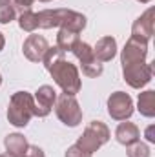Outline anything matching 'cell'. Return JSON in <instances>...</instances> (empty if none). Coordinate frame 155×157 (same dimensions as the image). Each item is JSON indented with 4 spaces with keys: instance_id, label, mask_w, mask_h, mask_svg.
Returning <instances> with one entry per match:
<instances>
[{
    "instance_id": "5",
    "label": "cell",
    "mask_w": 155,
    "mask_h": 157,
    "mask_svg": "<svg viewBox=\"0 0 155 157\" xmlns=\"http://www.w3.org/2000/svg\"><path fill=\"white\" fill-rule=\"evenodd\" d=\"M53 108H55V113H57L59 121L70 128H77L82 122V108H80L78 101L75 99V95H68V93L57 95Z\"/></svg>"
},
{
    "instance_id": "21",
    "label": "cell",
    "mask_w": 155,
    "mask_h": 157,
    "mask_svg": "<svg viewBox=\"0 0 155 157\" xmlns=\"http://www.w3.org/2000/svg\"><path fill=\"white\" fill-rule=\"evenodd\" d=\"M64 157H91V154L84 152L82 148H78L77 144H71V146L66 150V155Z\"/></svg>"
},
{
    "instance_id": "11",
    "label": "cell",
    "mask_w": 155,
    "mask_h": 157,
    "mask_svg": "<svg viewBox=\"0 0 155 157\" xmlns=\"http://www.w3.org/2000/svg\"><path fill=\"white\" fill-rule=\"evenodd\" d=\"M47 48H49V44H47L46 37L31 33V35H28V39L22 44V53L29 62H42Z\"/></svg>"
},
{
    "instance_id": "16",
    "label": "cell",
    "mask_w": 155,
    "mask_h": 157,
    "mask_svg": "<svg viewBox=\"0 0 155 157\" xmlns=\"http://www.w3.org/2000/svg\"><path fill=\"white\" fill-rule=\"evenodd\" d=\"M137 110L142 117L153 119L155 117V91L153 90H146L141 91L137 97Z\"/></svg>"
},
{
    "instance_id": "3",
    "label": "cell",
    "mask_w": 155,
    "mask_h": 157,
    "mask_svg": "<svg viewBox=\"0 0 155 157\" xmlns=\"http://www.w3.org/2000/svg\"><path fill=\"white\" fill-rule=\"evenodd\" d=\"M35 115V101L29 91H17L9 99L7 121L15 128H26Z\"/></svg>"
},
{
    "instance_id": "15",
    "label": "cell",
    "mask_w": 155,
    "mask_h": 157,
    "mask_svg": "<svg viewBox=\"0 0 155 157\" xmlns=\"http://www.w3.org/2000/svg\"><path fill=\"white\" fill-rule=\"evenodd\" d=\"M4 146H6V152H9L11 155L15 157H22L26 152H28V139L22 135V133H7L6 139H4Z\"/></svg>"
},
{
    "instance_id": "6",
    "label": "cell",
    "mask_w": 155,
    "mask_h": 157,
    "mask_svg": "<svg viewBox=\"0 0 155 157\" xmlns=\"http://www.w3.org/2000/svg\"><path fill=\"white\" fill-rule=\"evenodd\" d=\"M71 53L77 57V60L80 62L82 73H84L86 77L97 78V77L102 75L104 66H102V62L97 60V57H95V53H93V48H91L88 42L78 40L77 44L71 48Z\"/></svg>"
},
{
    "instance_id": "29",
    "label": "cell",
    "mask_w": 155,
    "mask_h": 157,
    "mask_svg": "<svg viewBox=\"0 0 155 157\" xmlns=\"http://www.w3.org/2000/svg\"><path fill=\"white\" fill-rule=\"evenodd\" d=\"M40 2H51V0H40Z\"/></svg>"
},
{
    "instance_id": "8",
    "label": "cell",
    "mask_w": 155,
    "mask_h": 157,
    "mask_svg": "<svg viewBox=\"0 0 155 157\" xmlns=\"http://www.w3.org/2000/svg\"><path fill=\"white\" fill-rule=\"evenodd\" d=\"M133 99L126 91H113L108 97V113L113 121H128L133 115Z\"/></svg>"
},
{
    "instance_id": "17",
    "label": "cell",
    "mask_w": 155,
    "mask_h": 157,
    "mask_svg": "<svg viewBox=\"0 0 155 157\" xmlns=\"http://www.w3.org/2000/svg\"><path fill=\"white\" fill-rule=\"evenodd\" d=\"M78 33L77 31H71L68 28H60L59 29V35H57V48H60L64 53L66 51H71V48L78 42Z\"/></svg>"
},
{
    "instance_id": "7",
    "label": "cell",
    "mask_w": 155,
    "mask_h": 157,
    "mask_svg": "<svg viewBox=\"0 0 155 157\" xmlns=\"http://www.w3.org/2000/svg\"><path fill=\"white\" fill-rule=\"evenodd\" d=\"M122 77H124V80L133 90H141V88H144L152 80V77H153V66L148 64L146 60L122 66Z\"/></svg>"
},
{
    "instance_id": "14",
    "label": "cell",
    "mask_w": 155,
    "mask_h": 157,
    "mask_svg": "<svg viewBox=\"0 0 155 157\" xmlns=\"http://www.w3.org/2000/svg\"><path fill=\"white\" fill-rule=\"evenodd\" d=\"M93 53L97 57L99 62H110L113 60L117 55V40L112 35H106L102 39L97 40L95 48H93Z\"/></svg>"
},
{
    "instance_id": "1",
    "label": "cell",
    "mask_w": 155,
    "mask_h": 157,
    "mask_svg": "<svg viewBox=\"0 0 155 157\" xmlns=\"http://www.w3.org/2000/svg\"><path fill=\"white\" fill-rule=\"evenodd\" d=\"M42 62H44L46 70L49 71V75L53 77L55 84L62 90V93L77 95L80 91L82 80H80L78 68L64 57V51L60 48H57V46L47 48Z\"/></svg>"
},
{
    "instance_id": "18",
    "label": "cell",
    "mask_w": 155,
    "mask_h": 157,
    "mask_svg": "<svg viewBox=\"0 0 155 157\" xmlns=\"http://www.w3.org/2000/svg\"><path fill=\"white\" fill-rule=\"evenodd\" d=\"M18 26L22 31L33 33L35 29H39V15L31 9H24L18 17Z\"/></svg>"
},
{
    "instance_id": "19",
    "label": "cell",
    "mask_w": 155,
    "mask_h": 157,
    "mask_svg": "<svg viewBox=\"0 0 155 157\" xmlns=\"http://www.w3.org/2000/svg\"><path fill=\"white\" fill-rule=\"evenodd\" d=\"M126 155L128 157H150L152 152H150V146H148L146 143L137 141V143L126 146Z\"/></svg>"
},
{
    "instance_id": "4",
    "label": "cell",
    "mask_w": 155,
    "mask_h": 157,
    "mask_svg": "<svg viewBox=\"0 0 155 157\" xmlns=\"http://www.w3.org/2000/svg\"><path fill=\"white\" fill-rule=\"evenodd\" d=\"M110 137H112V132L102 121H91L86 126V130L82 132V135L77 139L75 144L78 148H82L84 152L93 155L102 144H106L110 141Z\"/></svg>"
},
{
    "instance_id": "12",
    "label": "cell",
    "mask_w": 155,
    "mask_h": 157,
    "mask_svg": "<svg viewBox=\"0 0 155 157\" xmlns=\"http://www.w3.org/2000/svg\"><path fill=\"white\" fill-rule=\"evenodd\" d=\"M153 26H155L153 7H148V9L131 24V37L148 44V42L152 40V37H153Z\"/></svg>"
},
{
    "instance_id": "28",
    "label": "cell",
    "mask_w": 155,
    "mask_h": 157,
    "mask_svg": "<svg viewBox=\"0 0 155 157\" xmlns=\"http://www.w3.org/2000/svg\"><path fill=\"white\" fill-rule=\"evenodd\" d=\"M11 0H0V4H9Z\"/></svg>"
},
{
    "instance_id": "26",
    "label": "cell",
    "mask_w": 155,
    "mask_h": 157,
    "mask_svg": "<svg viewBox=\"0 0 155 157\" xmlns=\"http://www.w3.org/2000/svg\"><path fill=\"white\" fill-rule=\"evenodd\" d=\"M0 157H15V155H11L9 152H4V154H0Z\"/></svg>"
},
{
    "instance_id": "25",
    "label": "cell",
    "mask_w": 155,
    "mask_h": 157,
    "mask_svg": "<svg viewBox=\"0 0 155 157\" xmlns=\"http://www.w3.org/2000/svg\"><path fill=\"white\" fill-rule=\"evenodd\" d=\"M4 46H6V39H4V35L0 33V51L4 49Z\"/></svg>"
},
{
    "instance_id": "20",
    "label": "cell",
    "mask_w": 155,
    "mask_h": 157,
    "mask_svg": "<svg viewBox=\"0 0 155 157\" xmlns=\"http://www.w3.org/2000/svg\"><path fill=\"white\" fill-rule=\"evenodd\" d=\"M17 17L15 13V6L9 2V4H0V24H9L13 22Z\"/></svg>"
},
{
    "instance_id": "30",
    "label": "cell",
    "mask_w": 155,
    "mask_h": 157,
    "mask_svg": "<svg viewBox=\"0 0 155 157\" xmlns=\"http://www.w3.org/2000/svg\"><path fill=\"white\" fill-rule=\"evenodd\" d=\"M0 86H2V75H0Z\"/></svg>"
},
{
    "instance_id": "2",
    "label": "cell",
    "mask_w": 155,
    "mask_h": 157,
    "mask_svg": "<svg viewBox=\"0 0 155 157\" xmlns=\"http://www.w3.org/2000/svg\"><path fill=\"white\" fill-rule=\"evenodd\" d=\"M39 15V28L42 29H51V28H68L71 31L80 33L86 24L88 18L73 9H66V7H59V9H42Z\"/></svg>"
},
{
    "instance_id": "9",
    "label": "cell",
    "mask_w": 155,
    "mask_h": 157,
    "mask_svg": "<svg viewBox=\"0 0 155 157\" xmlns=\"http://www.w3.org/2000/svg\"><path fill=\"white\" fill-rule=\"evenodd\" d=\"M33 101H35V117H47L55 106V101H57V91L53 86L49 84H44L40 86L39 90L35 91L33 95Z\"/></svg>"
},
{
    "instance_id": "24",
    "label": "cell",
    "mask_w": 155,
    "mask_h": 157,
    "mask_svg": "<svg viewBox=\"0 0 155 157\" xmlns=\"http://www.w3.org/2000/svg\"><path fill=\"white\" fill-rule=\"evenodd\" d=\"M11 2H13L15 6H18V7L24 11V9H31V6H33L35 0H11Z\"/></svg>"
},
{
    "instance_id": "22",
    "label": "cell",
    "mask_w": 155,
    "mask_h": 157,
    "mask_svg": "<svg viewBox=\"0 0 155 157\" xmlns=\"http://www.w3.org/2000/svg\"><path fill=\"white\" fill-rule=\"evenodd\" d=\"M22 157H46V155H44V150H42V148L35 146V144H29V146H28V152Z\"/></svg>"
},
{
    "instance_id": "10",
    "label": "cell",
    "mask_w": 155,
    "mask_h": 157,
    "mask_svg": "<svg viewBox=\"0 0 155 157\" xmlns=\"http://www.w3.org/2000/svg\"><path fill=\"white\" fill-rule=\"evenodd\" d=\"M146 57H148V44L130 37L120 51V64L128 66V64H135V62H144Z\"/></svg>"
},
{
    "instance_id": "23",
    "label": "cell",
    "mask_w": 155,
    "mask_h": 157,
    "mask_svg": "<svg viewBox=\"0 0 155 157\" xmlns=\"http://www.w3.org/2000/svg\"><path fill=\"white\" fill-rule=\"evenodd\" d=\"M144 137H146V141L148 143H155V124H150L146 130H144Z\"/></svg>"
},
{
    "instance_id": "27",
    "label": "cell",
    "mask_w": 155,
    "mask_h": 157,
    "mask_svg": "<svg viewBox=\"0 0 155 157\" xmlns=\"http://www.w3.org/2000/svg\"><path fill=\"white\" fill-rule=\"evenodd\" d=\"M137 2H141V4H150L152 0H137Z\"/></svg>"
},
{
    "instance_id": "13",
    "label": "cell",
    "mask_w": 155,
    "mask_h": 157,
    "mask_svg": "<svg viewBox=\"0 0 155 157\" xmlns=\"http://www.w3.org/2000/svg\"><path fill=\"white\" fill-rule=\"evenodd\" d=\"M115 139L119 144L122 146H130L137 141H141V130L135 122H128V121H120V124L115 130Z\"/></svg>"
}]
</instances>
